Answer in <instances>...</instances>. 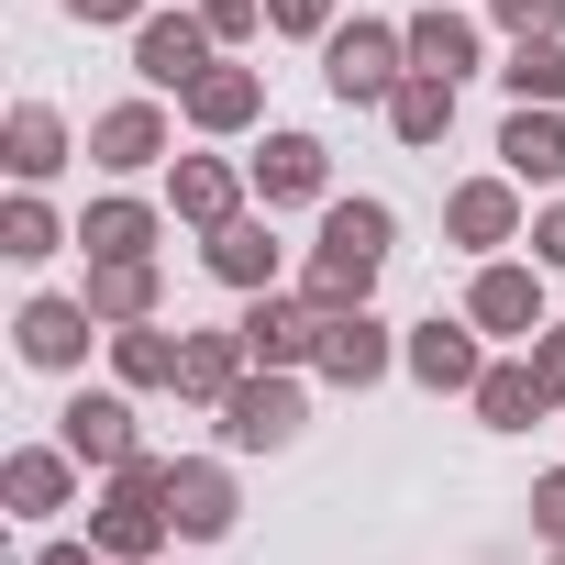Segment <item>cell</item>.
<instances>
[{
	"label": "cell",
	"instance_id": "obj_1",
	"mask_svg": "<svg viewBox=\"0 0 565 565\" xmlns=\"http://www.w3.org/2000/svg\"><path fill=\"white\" fill-rule=\"evenodd\" d=\"M377 255H388V211H377V200H344V211L322 222L311 300H322V311H355V300H366V277H377Z\"/></svg>",
	"mask_w": 565,
	"mask_h": 565
},
{
	"label": "cell",
	"instance_id": "obj_2",
	"mask_svg": "<svg viewBox=\"0 0 565 565\" xmlns=\"http://www.w3.org/2000/svg\"><path fill=\"white\" fill-rule=\"evenodd\" d=\"M222 433H233L244 455H255V444H289V433H300V388H289V377L233 388V399H222Z\"/></svg>",
	"mask_w": 565,
	"mask_h": 565
},
{
	"label": "cell",
	"instance_id": "obj_3",
	"mask_svg": "<svg viewBox=\"0 0 565 565\" xmlns=\"http://www.w3.org/2000/svg\"><path fill=\"white\" fill-rule=\"evenodd\" d=\"M388 78H399V34H377V23L333 34V89H344V100H377Z\"/></svg>",
	"mask_w": 565,
	"mask_h": 565
},
{
	"label": "cell",
	"instance_id": "obj_4",
	"mask_svg": "<svg viewBox=\"0 0 565 565\" xmlns=\"http://www.w3.org/2000/svg\"><path fill=\"white\" fill-rule=\"evenodd\" d=\"M23 355H34V366H78V355H89V311H78V300H34V311H23Z\"/></svg>",
	"mask_w": 565,
	"mask_h": 565
},
{
	"label": "cell",
	"instance_id": "obj_5",
	"mask_svg": "<svg viewBox=\"0 0 565 565\" xmlns=\"http://www.w3.org/2000/svg\"><path fill=\"white\" fill-rule=\"evenodd\" d=\"M67 455L134 466V411H122V399H67Z\"/></svg>",
	"mask_w": 565,
	"mask_h": 565
},
{
	"label": "cell",
	"instance_id": "obj_6",
	"mask_svg": "<svg viewBox=\"0 0 565 565\" xmlns=\"http://www.w3.org/2000/svg\"><path fill=\"white\" fill-rule=\"evenodd\" d=\"M322 366H333L344 388H366V377L388 366V344H377V322H366V311H333V322H322Z\"/></svg>",
	"mask_w": 565,
	"mask_h": 565
},
{
	"label": "cell",
	"instance_id": "obj_7",
	"mask_svg": "<svg viewBox=\"0 0 565 565\" xmlns=\"http://www.w3.org/2000/svg\"><path fill=\"white\" fill-rule=\"evenodd\" d=\"M167 521H178V532H222V521H233V488H222L211 466H178V477H167Z\"/></svg>",
	"mask_w": 565,
	"mask_h": 565
},
{
	"label": "cell",
	"instance_id": "obj_8",
	"mask_svg": "<svg viewBox=\"0 0 565 565\" xmlns=\"http://www.w3.org/2000/svg\"><path fill=\"white\" fill-rule=\"evenodd\" d=\"M411 366H422L433 388H477V344H466L455 322H422V333H411Z\"/></svg>",
	"mask_w": 565,
	"mask_h": 565
},
{
	"label": "cell",
	"instance_id": "obj_9",
	"mask_svg": "<svg viewBox=\"0 0 565 565\" xmlns=\"http://www.w3.org/2000/svg\"><path fill=\"white\" fill-rule=\"evenodd\" d=\"M543 399H554V388H543V366H499V377H477V411H488L499 433H521Z\"/></svg>",
	"mask_w": 565,
	"mask_h": 565
},
{
	"label": "cell",
	"instance_id": "obj_10",
	"mask_svg": "<svg viewBox=\"0 0 565 565\" xmlns=\"http://www.w3.org/2000/svg\"><path fill=\"white\" fill-rule=\"evenodd\" d=\"M255 178H266V200H311V189H322V145H311V134H277Z\"/></svg>",
	"mask_w": 565,
	"mask_h": 565
},
{
	"label": "cell",
	"instance_id": "obj_11",
	"mask_svg": "<svg viewBox=\"0 0 565 565\" xmlns=\"http://www.w3.org/2000/svg\"><path fill=\"white\" fill-rule=\"evenodd\" d=\"M145 78L156 89H189L200 78V23H145Z\"/></svg>",
	"mask_w": 565,
	"mask_h": 565
},
{
	"label": "cell",
	"instance_id": "obj_12",
	"mask_svg": "<svg viewBox=\"0 0 565 565\" xmlns=\"http://www.w3.org/2000/svg\"><path fill=\"white\" fill-rule=\"evenodd\" d=\"M211 266L233 277V289H255V277H277V244H266L255 222H222V233H211Z\"/></svg>",
	"mask_w": 565,
	"mask_h": 565
},
{
	"label": "cell",
	"instance_id": "obj_13",
	"mask_svg": "<svg viewBox=\"0 0 565 565\" xmlns=\"http://www.w3.org/2000/svg\"><path fill=\"white\" fill-rule=\"evenodd\" d=\"M499 156H510V167H521V178H565V134H554V122H543V111H521V122H510V134H499Z\"/></svg>",
	"mask_w": 565,
	"mask_h": 565
},
{
	"label": "cell",
	"instance_id": "obj_14",
	"mask_svg": "<svg viewBox=\"0 0 565 565\" xmlns=\"http://www.w3.org/2000/svg\"><path fill=\"white\" fill-rule=\"evenodd\" d=\"M89 311H111V322H145V311H156V277H145V255L100 266V289H89Z\"/></svg>",
	"mask_w": 565,
	"mask_h": 565
},
{
	"label": "cell",
	"instance_id": "obj_15",
	"mask_svg": "<svg viewBox=\"0 0 565 565\" xmlns=\"http://www.w3.org/2000/svg\"><path fill=\"white\" fill-rule=\"evenodd\" d=\"M311 333H322V322H300V311H277V300H266V311L244 322V355H255V366H289Z\"/></svg>",
	"mask_w": 565,
	"mask_h": 565
},
{
	"label": "cell",
	"instance_id": "obj_16",
	"mask_svg": "<svg viewBox=\"0 0 565 565\" xmlns=\"http://www.w3.org/2000/svg\"><path fill=\"white\" fill-rule=\"evenodd\" d=\"M145 244H156V222H145L134 200H111V211H89V255H100V266H122V255H145Z\"/></svg>",
	"mask_w": 565,
	"mask_h": 565
},
{
	"label": "cell",
	"instance_id": "obj_17",
	"mask_svg": "<svg viewBox=\"0 0 565 565\" xmlns=\"http://www.w3.org/2000/svg\"><path fill=\"white\" fill-rule=\"evenodd\" d=\"M510 89H521V100H565V45H554V34H521Z\"/></svg>",
	"mask_w": 565,
	"mask_h": 565
},
{
	"label": "cell",
	"instance_id": "obj_18",
	"mask_svg": "<svg viewBox=\"0 0 565 565\" xmlns=\"http://www.w3.org/2000/svg\"><path fill=\"white\" fill-rule=\"evenodd\" d=\"M477 322H499V333L532 322V277H521V266H488V277H477Z\"/></svg>",
	"mask_w": 565,
	"mask_h": 565
},
{
	"label": "cell",
	"instance_id": "obj_19",
	"mask_svg": "<svg viewBox=\"0 0 565 565\" xmlns=\"http://www.w3.org/2000/svg\"><path fill=\"white\" fill-rule=\"evenodd\" d=\"M189 111H200V122H244V111H255V78H233V67H200V78H189Z\"/></svg>",
	"mask_w": 565,
	"mask_h": 565
},
{
	"label": "cell",
	"instance_id": "obj_20",
	"mask_svg": "<svg viewBox=\"0 0 565 565\" xmlns=\"http://www.w3.org/2000/svg\"><path fill=\"white\" fill-rule=\"evenodd\" d=\"M388 111H399V134H411V145H433V134H444V111H455V78H411Z\"/></svg>",
	"mask_w": 565,
	"mask_h": 565
},
{
	"label": "cell",
	"instance_id": "obj_21",
	"mask_svg": "<svg viewBox=\"0 0 565 565\" xmlns=\"http://www.w3.org/2000/svg\"><path fill=\"white\" fill-rule=\"evenodd\" d=\"M233 355H244V344H222V333H200V344L178 355V388H200V399H233Z\"/></svg>",
	"mask_w": 565,
	"mask_h": 565
},
{
	"label": "cell",
	"instance_id": "obj_22",
	"mask_svg": "<svg viewBox=\"0 0 565 565\" xmlns=\"http://www.w3.org/2000/svg\"><path fill=\"white\" fill-rule=\"evenodd\" d=\"M411 56H422V67H433V78H455V67H466V56H477V45H466V23H455V12H433V23H422V34H411Z\"/></svg>",
	"mask_w": 565,
	"mask_h": 565
},
{
	"label": "cell",
	"instance_id": "obj_23",
	"mask_svg": "<svg viewBox=\"0 0 565 565\" xmlns=\"http://www.w3.org/2000/svg\"><path fill=\"white\" fill-rule=\"evenodd\" d=\"M156 156V111H111L100 122V167H145Z\"/></svg>",
	"mask_w": 565,
	"mask_h": 565
},
{
	"label": "cell",
	"instance_id": "obj_24",
	"mask_svg": "<svg viewBox=\"0 0 565 565\" xmlns=\"http://www.w3.org/2000/svg\"><path fill=\"white\" fill-rule=\"evenodd\" d=\"M56 145H67V134H56V111H12V167H23V178H45V167H56Z\"/></svg>",
	"mask_w": 565,
	"mask_h": 565
},
{
	"label": "cell",
	"instance_id": "obj_25",
	"mask_svg": "<svg viewBox=\"0 0 565 565\" xmlns=\"http://www.w3.org/2000/svg\"><path fill=\"white\" fill-rule=\"evenodd\" d=\"M178 211H189V222H222V211H233V178H222V167H178Z\"/></svg>",
	"mask_w": 565,
	"mask_h": 565
},
{
	"label": "cell",
	"instance_id": "obj_26",
	"mask_svg": "<svg viewBox=\"0 0 565 565\" xmlns=\"http://www.w3.org/2000/svg\"><path fill=\"white\" fill-rule=\"evenodd\" d=\"M455 233H466V244H499V233H510V189H466V200H455Z\"/></svg>",
	"mask_w": 565,
	"mask_h": 565
},
{
	"label": "cell",
	"instance_id": "obj_27",
	"mask_svg": "<svg viewBox=\"0 0 565 565\" xmlns=\"http://www.w3.org/2000/svg\"><path fill=\"white\" fill-rule=\"evenodd\" d=\"M178 355H189V344H167V333H122V377H134V388L178 377Z\"/></svg>",
	"mask_w": 565,
	"mask_h": 565
},
{
	"label": "cell",
	"instance_id": "obj_28",
	"mask_svg": "<svg viewBox=\"0 0 565 565\" xmlns=\"http://www.w3.org/2000/svg\"><path fill=\"white\" fill-rule=\"evenodd\" d=\"M12 499H23V510H56V499H67V466H56V455H23V466H12Z\"/></svg>",
	"mask_w": 565,
	"mask_h": 565
},
{
	"label": "cell",
	"instance_id": "obj_29",
	"mask_svg": "<svg viewBox=\"0 0 565 565\" xmlns=\"http://www.w3.org/2000/svg\"><path fill=\"white\" fill-rule=\"evenodd\" d=\"M0 244H12V255H56V222H45V211L23 200V211H12V233H0Z\"/></svg>",
	"mask_w": 565,
	"mask_h": 565
},
{
	"label": "cell",
	"instance_id": "obj_30",
	"mask_svg": "<svg viewBox=\"0 0 565 565\" xmlns=\"http://www.w3.org/2000/svg\"><path fill=\"white\" fill-rule=\"evenodd\" d=\"M499 12H510L521 34H554V12H565V0H499Z\"/></svg>",
	"mask_w": 565,
	"mask_h": 565
},
{
	"label": "cell",
	"instance_id": "obj_31",
	"mask_svg": "<svg viewBox=\"0 0 565 565\" xmlns=\"http://www.w3.org/2000/svg\"><path fill=\"white\" fill-rule=\"evenodd\" d=\"M532 510H543V532H554V543H565V477H554V488H543V499H532Z\"/></svg>",
	"mask_w": 565,
	"mask_h": 565
},
{
	"label": "cell",
	"instance_id": "obj_32",
	"mask_svg": "<svg viewBox=\"0 0 565 565\" xmlns=\"http://www.w3.org/2000/svg\"><path fill=\"white\" fill-rule=\"evenodd\" d=\"M266 12H277V23H300V34H311V23H322V0H266Z\"/></svg>",
	"mask_w": 565,
	"mask_h": 565
},
{
	"label": "cell",
	"instance_id": "obj_33",
	"mask_svg": "<svg viewBox=\"0 0 565 565\" xmlns=\"http://www.w3.org/2000/svg\"><path fill=\"white\" fill-rule=\"evenodd\" d=\"M67 12H78V23H122V12H134V0H67Z\"/></svg>",
	"mask_w": 565,
	"mask_h": 565
},
{
	"label": "cell",
	"instance_id": "obj_34",
	"mask_svg": "<svg viewBox=\"0 0 565 565\" xmlns=\"http://www.w3.org/2000/svg\"><path fill=\"white\" fill-rule=\"evenodd\" d=\"M543 388H565V333H554V344H543Z\"/></svg>",
	"mask_w": 565,
	"mask_h": 565
},
{
	"label": "cell",
	"instance_id": "obj_35",
	"mask_svg": "<svg viewBox=\"0 0 565 565\" xmlns=\"http://www.w3.org/2000/svg\"><path fill=\"white\" fill-rule=\"evenodd\" d=\"M543 255H554V266H565V211H554V222H543Z\"/></svg>",
	"mask_w": 565,
	"mask_h": 565
},
{
	"label": "cell",
	"instance_id": "obj_36",
	"mask_svg": "<svg viewBox=\"0 0 565 565\" xmlns=\"http://www.w3.org/2000/svg\"><path fill=\"white\" fill-rule=\"evenodd\" d=\"M34 565H100V554H78V543H56V554H34Z\"/></svg>",
	"mask_w": 565,
	"mask_h": 565
}]
</instances>
